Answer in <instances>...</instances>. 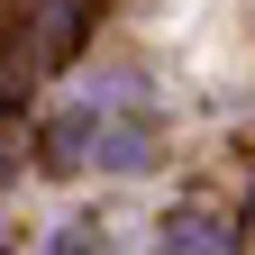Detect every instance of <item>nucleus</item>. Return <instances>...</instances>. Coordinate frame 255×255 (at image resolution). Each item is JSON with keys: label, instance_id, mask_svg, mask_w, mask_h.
<instances>
[{"label": "nucleus", "instance_id": "f03ea898", "mask_svg": "<svg viewBox=\"0 0 255 255\" xmlns=\"http://www.w3.org/2000/svg\"><path fill=\"white\" fill-rule=\"evenodd\" d=\"M164 255H237V228H228V219H210V210L164 219Z\"/></svg>", "mask_w": 255, "mask_h": 255}, {"label": "nucleus", "instance_id": "f257e3e1", "mask_svg": "<svg viewBox=\"0 0 255 255\" xmlns=\"http://www.w3.org/2000/svg\"><path fill=\"white\" fill-rule=\"evenodd\" d=\"M155 146H164V128H155V110L137 101V91H91V101L55 110L46 119V173H146Z\"/></svg>", "mask_w": 255, "mask_h": 255}, {"label": "nucleus", "instance_id": "7ed1b4c3", "mask_svg": "<svg viewBox=\"0 0 255 255\" xmlns=\"http://www.w3.org/2000/svg\"><path fill=\"white\" fill-rule=\"evenodd\" d=\"M46 255H110V219H91V210H82V219H64V237H55Z\"/></svg>", "mask_w": 255, "mask_h": 255}]
</instances>
